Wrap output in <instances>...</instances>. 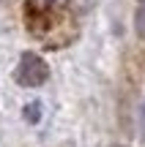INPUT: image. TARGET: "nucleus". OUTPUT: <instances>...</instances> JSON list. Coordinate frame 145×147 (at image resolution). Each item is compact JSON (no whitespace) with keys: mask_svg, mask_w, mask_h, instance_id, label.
I'll list each match as a JSON object with an SVG mask.
<instances>
[{"mask_svg":"<svg viewBox=\"0 0 145 147\" xmlns=\"http://www.w3.org/2000/svg\"><path fill=\"white\" fill-rule=\"evenodd\" d=\"M16 82L22 84V87H38V84H44L47 82V76H49V68H47V63H44L38 55H33V52H25L19 57V65H16Z\"/></svg>","mask_w":145,"mask_h":147,"instance_id":"obj_1","label":"nucleus"},{"mask_svg":"<svg viewBox=\"0 0 145 147\" xmlns=\"http://www.w3.org/2000/svg\"><path fill=\"white\" fill-rule=\"evenodd\" d=\"M47 11L41 8V3L38 0H30V3L25 5V22H27V27H30L33 33H41V27L47 25Z\"/></svg>","mask_w":145,"mask_h":147,"instance_id":"obj_2","label":"nucleus"},{"mask_svg":"<svg viewBox=\"0 0 145 147\" xmlns=\"http://www.w3.org/2000/svg\"><path fill=\"white\" fill-rule=\"evenodd\" d=\"M22 117H25V120L30 123V125H36V123L41 120V104H38V101L27 104V106H25V112H22Z\"/></svg>","mask_w":145,"mask_h":147,"instance_id":"obj_3","label":"nucleus"},{"mask_svg":"<svg viewBox=\"0 0 145 147\" xmlns=\"http://www.w3.org/2000/svg\"><path fill=\"white\" fill-rule=\"evenodd\" d=\"M134 30H137V36L145 41V5L137 11V16H134Z\"/></svg>","mask_w":145,"mask_h":147,"instance_id":"obj_4","label":"nucleus"},{"mask_svg":"<svg viewBox=\"0 0 145 147\" xmlns=\"http://www.w3.org/2000/svg\"><path fill=\"white\" fill-rule=\"evenodd\" d=\"M91 5H93V0H69V8L71 11H80V14H85Z\"/></svg>","mask_w":145,"mask_h":147,"instance_id":"obj_5","label":"nucleus"},{"mask_svg":"<svg viewBox=\"0 0 145 147\" xmlns=\"http://www.w3.org/2000/svg\"><path fill=\"white\" fill-rule=\"evenodd\" d=\"M140 125H142V136H145V101H142V109H140Z\"/></svg>","mask_w":145,"mask_h":147,"instance_id":"obj_6","label":"nucleus"},{"mask_svg":"<svg viewBox=\"0 0 145 147\" xmlns=\"http://www.w3.org/2000/svg\"><path fill=\"white\" fill-rule=\"evenodd\" d=\"M112 147H118V144H112Z\"/></svg>","mask_w":145,"mask_h":147,"instance_id":"obj_7","label":"nucleus"}]
</instances>
